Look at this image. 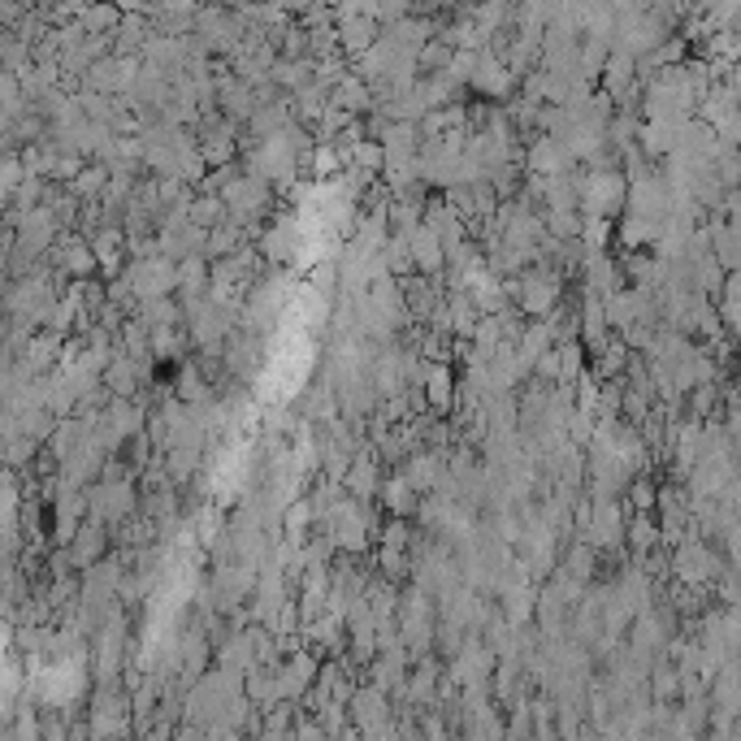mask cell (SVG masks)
I'll return each instance as SVG.
<instances>
[{"instance_id": "6da1fadb", "label": "cell", "mask_w": 741, "mask_h": 741, "mask_svg": "<svg viewBox=\"0 0 741 741\" xmlns=\"http://www.w3.org/2000/svg\"><path fill=\"white\" fill-rule=\"evenodd\" d=\"M560 295H564V278L555 264H529L520 278H507V299L511 308H520V317L529 313L533 321H546Z\"/></svg>"}, {"instance_id": "7a4b0ae2", "label": "cell", "mask_w": 741, "mask_h": 741, "mask_svg": "<svg viewBox=\"0 0 741 741\" xmlns=\"http://www.w3.org/2000/svg\"><path fill=\"white\" fill-rule=\"evenodd\" d=\"M577 187H581V217L612 222L628 204V174H620L616 165H590L586 174H577Z\"/></svg>"}, {"instance_id": "3957f363", "label": "cell", "mask_w": 741, "mask_h": 741, "mask_svg": "<svg viewBox=\"0 0 741 741\" xmlns=\"http://www.w3.org/2000/svg\"><path fill=\"white\" fill-rule=\"evenodd\" d=\"M321 525H326L330 546L343 551V555H361V551L369 546V533H373L369 503H361V498H352V494L339 498V503L321 516Z\"/></svg>"}, {"instance_id": "277c9868", "label": "cell", "mask_w": 741, "mask_h": 741, "mask_svg": "<svg viewBox=\"0 0 741 741\" xmlns=\"http://www.w3.org/2000/svg\"><path fill=\"white\" fill-rule=\"evenodd\" d=\"M399 637L412 655H425L434 642H438V608H434V595H425L421 586H412L403 599H399Z\"/></svg>"}, {"instance_id": "5b68a950", "label": "cell", "mask_w": 741, "mask_h": 741, "mask_svg": "<svg viewBox=\"0 0 741 741\" xmlns=\"http://www.w3.org/2000/svg\"><path fill=\"white\" fill-rule=\"evenodd\" d=\"M134 291L139 304H152V299H169L178 291V260L169 256H143V260H130L122 273Z\"/></svg>"}, {"instance_id": "8992f818", "label": "cell", "mask_w": 741, "mask_h": 741, "mask_svg": "<svg viewBox=\"0 0 741 741\" xmlns=\"http://www.w3.org/2000/svg\"><path fill=\"white\" fill-rule=\"evenodd\" d=\"M134 511V486L118 469H105V478L87 491V520L92 525H114Z\"/></svg>"}, {"instance_id": "52a82bcc", "label": "cell", "mask_w": 741, "mask_h": 741, "mask_svg": "<svg viewBox=\"0 0 741 741\" xmlns=\"http://www.w3.org/2000/svg\"><path fill=\"white\" fill-rule=\"evenodd\" d=\"M222 204H226V222H235V226L247 231L256 217H264V213L273 209V191H269L264 178L244 174V178H235V183L222 191Z\"/></svg>"}, {"instance_id": "ba28073f", "label": "cell", "mask_w": 741, "mask_h": 741, "mask_svg": "<svg viewBox=\"0 0 741 741\" xmlns=\"http://www.w3.org/2000/svg\"><path fill=\"white\" fill-rule=\"evenodd\" d=\"M130 711H134V703H126V694L118 685H101V694L92 698V716H87L92 738L118 741L130 729Z\"/></svg>"}, {"instance_id": "9c48e42d", "label": "cell", "mask_w": 741, "mask_h": 741, "mask_svg": "<svg viewBox=\"0 0 741 741\" xmlns=\"http://www.w3.org/2000/svg\"><path fill=\"white\" fill-rule=\"evenodd\" d=\"M672 568H677V577L685 581V586H703V581H711V577H720V555L707 546V542H698V538H685L681 546H677V555H672Z\"/></svg>"}, {"instance_id": "30bf717a", "label": "cell", "mask_w": 741, "mask_h": 741, "mask_svg": "<svg viewBox=\"0 0 741 741\" xmlns=\"http://www.w3.org/2000/svg\"><path fill=\"white\" fill-rule=\"evenodd\" d=\"M525 169H529V178H560V174H577V161L568 156V148L555 134H538L525 152Z\"/></svg>"}, {"instance_id": "8fae6325", "label": "cell", "mask_w": 741, "mask_h": 741, "mask_svg": "<svg viewBox=\"0 0 741 741\" xmlns=\"http://www.w3.org/2000/svg\"><path fill=\"white\" fill-rule=\"evenodd\" d=\"M469 87H473L478 96H486V101L511 96L516 74H511L507 61L498 57V48H482V52H478V66H473V74H469Z\"/></svg>"}, {"instance_id": "7c38bea8", "label": "cell", "mask_w": 741, "mask_h": 741, "mask_svg": "<svg viewBox=\"0 0 741 741\" xmlns=\"http://www.w3.org/2000/svg\"><path fill=\"white\" fill-rule=\"evenodd\" d=\"M126 642H130V637H126L122 616H109L101 624V633H96V672H101V681L114 685V677H118V668H122Z\"/></svg>"}, {"instance_id": "4fadbf2b", "label": "cell", "mask_w": 741, "mask_h": 741, "mask_svg": "<svg viewBox=\"0 0 741 741\" xmlns=\"http://www.w3.org/2000/svg\"><path fill=\"white\" fill-rule=\"evenodd\" d=\"M273 677H278V703H291V698H299V694L313 690V681H317V659H313L308 650H299V655L282 659V663L273 668Z\"/></svg>"}, {"instance_id": "5bb4252c", "label": "cell", "mask_w": 741, "mask_h": 741, "mask_svg": "<svg viewBox=\"0 0 741 741\" xmlns=\"http://www.w3.org/2000/svg\"><path fill=\"white\" fill-rule=\"evenodd\" d=\"M52 264H57L61 273L79 278V282H87V278L101 269L96 251H92V244H87L83 235H61V244L52 247Z\"/></svg>"}, {"instance_id": "9a60e30c", "label": "cell", "mask_w": 741, "mask_h": 741, "mask_svg": "<svg viewBox=\"0 0 741 741\" xmlns=\"http://www.w3.org/2000/svg\"><path fill=\"white\" fill-rule=\"evenodd\" d=\"M403 239H408V247H412V264H416V273L438 278V273L447 269V247H443V239H438L425 222H421L416 231H408Z\"/></svg>"}, {"instance_id": "2e32d148", "label": "cell", "mask_w": 741, "mask_h": 741, "mask_svg": "<svg viewBox=\"0 0 741 741\" xmlns=\"http://www.w3.org/2000/svg\"><path fill=\"white\" fill-rule=\"evenodd\" d=\"M105 546H109L105 525H83V529H79V538L66 546V560H70V568L92 573V568H96V560L105 555Z\"/></svg>"}, {"instance_id": "e0dca14e", "label": "cell", "mask_w": 741, "mask_h": 741, "mask_svg": "<svg viewBox=\"0 0 741 741\" xmlns=\"http://www.w3.org/2000/svg\"><path fill=\"white\" fill-rule=\"evenodd\" d=\"M381 39V26L373 22V17H352V22H339V48L348 52V57H365L373 44Z\"/></svg>"}, {"instance_id": "ac0fdd59", "label": "cell", "mask_w": 741, "mask_h": 741, "mask_svg": "<svg viewBox=\"0 0 741 741\" xmlns=\"http://www.w3.org/2000/svg\"><path fill=\"white\" fill-rule=\"evenodd\" d=\"M425 403H430L434 416L451 412V403H456V373H451V365H430V373H425Z\"/></svg>"}, {"instance_id": "d6986e66", "label": "cell", "mask_w": 741, "mask_h": 741, "mask_svg": "<svg viewBox=\"0 0 741 741\" xmlns=\"http://www.w3.org/2000/svg\"><path fill=\"white\" fill-rule=\"evenodd\" d=\"M381 503H386V511L395 516V520H403V516H416L421 511V494L416 486L399 473V478H386V486H381Z\"/></svg>"}, {"instance_id": "ffe728a7", "label": "cell", "mask_w": 741, "mask_h": 741, "mask_svg": "<svg viewBox=\"0 0 741 741\" xmlns=\"http://www.w3.org/2000/svg\"><path fill=\"white\" fill-rule=\"evenodd\" d=\"M608 304L603 299H595V295H586V304H581V334H586V343H590V352H603L608 348Z\"/></svg>"}, {"instance_id": "44dd1931", "label": "cell", "mask_w": 741, "mask_h": 741, "mask_svg": "<svg viewBox=\"0 0 741 741\" xmlns=\"http://www.w3.org/2000/svg\"><path fill=\"white\" fill-rule=\"evenodd\" d=\"M348 482V494L352 498H361V503H369L373 494H381V473H377V460L373 456H356V464H352V473L343 478Z\"/></svg>"}, {"instance_id": "7402d4cb", "label": "cell", "mask_w": 741, "mask_h": 741, "mask_svg": "<svg viewBox=\"0 0 741 741\" xmlns=\"http://www.w3.org/2000/svg\"><path fill=\"white\" fill-rule=\"evenodd\" d=\"M633 79H637V61L612 52V61H608V70H603V96H608V101H624L628 87H633Z\"/></svg>"}, {"instance_id": "603a6c76", "label": "cell", "mask_w": 741, "mask_h": 741, "mask_svg": "<svg viewBox=\"0 0 741 741\" xmlns=\"http://www.w3.org/2000/svg\"><path fill=\"white\" fill-rule=\"evenodd\" d=\"M174 399H183L187 408H209V403H213V390H209L204 373L196 369V365H183L178 386H174Z\"/></svg>"}, {"instance_id": "cb8c5ba5", "label": "cell", "mask_w": 741, "mask_h": 741, "mask_svg": "<svg viewBox=\"0 0 741 741\" xmlns=\"http://www.w3.org/2000/svg\"><path fill=\"white\" fill-rule=\"evenodd\" d=\"M134 313H139L134 321H143L148 330H174V326L183 321V313H187V308H183V304H174V299H152V304H139Z\"/></svg>"}, {"instance_id": "d4e9b609", "label": "cell", "mask_w": 741, "mask_h": 741, "mask_svg": "<svg viewBox=\"0 0 741 741\" xmlns=\"http://www.w3.org/2000/svg\"><path fill=\"white\" fill-rule=\"evenodd\" d=\"M187 217H191V226H200V231H217L222 222H226V204H222V196H196L191 204H187Z\"/></svg>"}, {"instance_id": "484cf974", "label": "cell", "mask_w": 741, "mask_h": 741, "mask_svg": "<svg viewBox=\"0 0 741 741\" xmlns=\"http://www.w3.org/2000/svg\"><path fill=\"white\" fill-rule=\"evenodd\" d=\"M595 555H599V551H595L590 542H577V546H568V555H564V564H560V568H564L573 581L590 586V577H595V564H599Z\"/></svg>"}, {"instance_id": "4316f807", "label": "cell", "mask_w": 741, "mask_h": 741, "mask_svg": "<svg viewBox=\"0 0 741 741\" xmlns=\"http://www.w3.org/2000/svg\"><path fill=\"white\" fill-rule=\"evenodd\" d=\"M659 538H663L659 520H650V516H633V520H628V546H633V555H650V551L659 546Z\"/></svg>"}, {"instance_id": "83f0119b", "label": "cell", "mask_w": 741, "mask_h": 741, "mask_svg": "<svg viewBox=\"0 0 741 741\" xmlns=\"http://www.w3.org/2000/svg\"><path fill=\"white\" fill-rule=\"evenodd\" d=\"M308 165H313V174H317V178H330V174H339V169H348V156H343V148H330V143H317V152L308 156Z\"/></svg>"}, {"instance_id": "f1b7e54d", "label": "cell", "mask_w": 741, "mask_h": 741, "mask_svg": "<svg viewBox=\"0 0 741 741\" xmlns=\"http://www.w3.org/2000/svg\"><path fill=\"white\" fill-rule=\"evenodd\" d=\"M720 317H725V326H733V330L741 334V273H729V282H725Z\"/></svg>"}, {"instance_id": "f546056e", "label": "cell", "mask_w": 741, "mask_h": 741, "mask_svg": "<svg viewBox=\"0 0 741 741\" xmlns=\"http://www.w3.org/2000/svg\"><path fill=\"white\" fill-rule=\"evenodd\" d=\"M196 538H200L204 546L222 538V511H217V507H204V511L196 516Z\"/></svg>"}, {"instance_id": "4dcf8cb0", "label": "cell", "mask_w": 741, "mask_h": 741, "mask_svg": "<svg viewBox=\"0 0 741 741\" xmlns=\"http://www.w3.org/2000/svg\"><path fill=\"white\" fill-rule=\"evenodd\" d=\"M152 356L174 361L178 356V330H152Z\"/></svg>"}, {"instance_id": "1f68e13d", "label": "cell", "mask_w": 741, "mask_h": 741, "mask_svg": "<svg viewBox=\"0 0 741 741\" xmlns=\"http://www.w3.org/2000/svg\"><path fill=\"white\" fill-rule=\"evenodd\" d=\"M174 741H213V738H209V729H200V725H183V729L174 733Z\"/></svg>"}]
</instances>
